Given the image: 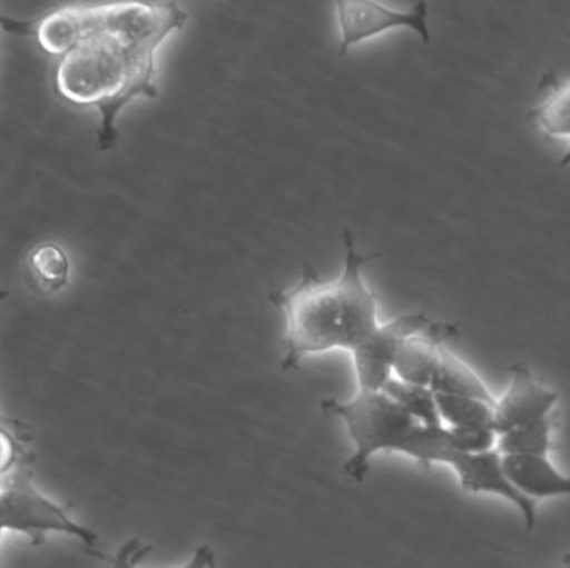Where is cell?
Masks as SVG:
<instances>
[{
	"label": "cell",
	"instance_id": "6da1fadb",
	"mask_svg": "<svg viewBox=\"0 0 570 568\" xmlns=\"http://www.w3.org/2000/svg\"><path fill=\"white\" fill-rule=\"evenodd\" d=\"M189 22L176 2L72 6L36 19L0 17L6 32L32 37L59 57L53 90L63 102L99 113L97 149L119 139L117 119L137 99L159 96L157 52Z\"/></svg>",
	"mask_w": 570,
	"mask_h": 568
},
{
	"label": "cell",
	"instance_id": "7a4b0ae2",
	"mask_svg": "<svg viewBox=\"0 0 570 568\" xmlns=\"http://www.w3.org/2000/svg\"><path fill=\"white\" fill-rule=\"evenodd\" d=\"M322 410L344 420L355 446L354 456L345 462L348 479L362 484L379 452H397L414 459L424 469L445 464L458 474L462 490L469 494H494L521 510L525 527L538 522V502L519 494L505 479L498 450L465 454L455 446L449 427H429L412 419L385 393H355L351 400L324 399Z\"/></svg>",
	"mask_w": 570,
	"mask_h": 568
},
{
	"label": "cell",
	"instance_id": "3957f363",
	"mask_svg": "<svg viewBox=\"0 0 570 568\" xmlns=\"http://www.w3.org/2000/svg\"><path fill=\"white\" fill-rule=\"evenodd\" d=\"M344 269L335 279H322L305 266L297 286L274 290L269 302L285 317L284 372L302 360L331 350L354 352L381 327L377 296L362 277V269L379 253H358L354 233L342 230Z\"/></svg>",
	"mask_w": 570,
	"mask_h": 568
},
{
	"label": "cell",
	"instance_id": "277c9868",
	"mask_svg": "<svg viewBox=\"0 0 570 568\" xmlns=\"http://www.w3.org/2000/svg\"><path fill=\"white\" fill-rule=\"evenodd\" d=\"M559 393L529 367H511V380L494 409L495 450L504 456H549Z\"/></svg>",
	"mask_w": 570,
	"mask_h": 568
},
{
	"label": "cell",
	"instance_id": "5b68a950",
	"mask_svg": "<svg viewBox=\"0 0 570 568\" xmlns=\"http://www.w3.org/2000/svg\"><path fill=\"white\" fill-rule=\"evenodd\" d=\"M0 530L26 536L33 546H42L49 536H66L97 559L107 556L97 549V534L77 522L66 507L50 499L33 482L32 462L20 464L6 477L0 490Z\"/></svg>",
	"mask_w": 570,
	"mask_h": 568
},
{
	"label": "cell",
	"instance_id": "8992f818",
	"mask_svg": "<svg viewBox=\"0 0 570 568\" xmlns=\"http://www.w3.org/2000/svg\"><path fill=\"white\" fill-rule=\"evenodd\" d=\"M338 30L341 42L338 53L345 56L352 47L371 37L381 36L387 30L409 29L421 37L422 42H431L429 30V6L425 2L415 3L411 9H389L377 2H337Z\"/></svg>",
	"mask_w": 570,
	"mask_h": 568
},
{
	"label": "cell",
	"instance_id": "52a82bcc",
	"mask_svg": "<svg viewBox=\"0 0 570 568\" xmlns=\"http://www.w3.org/2000/svg\"><path fill=\"white\" fill-rule=\"evenodd\" d=\"M432 322L424 313H405L397 319L381 323L377 330L352 352L357 393L382 392L394 373V360L399 347L412 333L425 329Z\"/></svg>",
	"mask_w": 570,
	"mask_h": 568
},
{
	"label": "cell",
	"instance_id": "ba28073f",
	"mask_svg": "<svg viewBox=\"0 0 570 568\" xmlns=\"http://www.w3.org/2000/svg\"><path fill=\"white\" fill-rule=\"evenodd\" d=\"M455 339H459L458 327L432 320L425 329L412 333L399 347L394 360L395 379L414 386H431L442 347Z\"/></svg>",
	"mask_w": 570,
	"mask_h": 568
},
{
	"label": "cell",
	"instance_id": "9c48e42d",
	"mask_svg": "<svg viewBox=\"0 0 570 568\" xmlns=\"http://www.w3.org/2000/svg\"><path fill=\"white\" fill-rule=\"evenodd\" d=\"M502 470L509 484L534 502L570 496V477L559 472L549 456H504Z\"/></svg>",
	"mask_w": 570,
	"mask_h": 568
},
{
	"label": "cell",
	"instance_id": "30bf717a",
	"mask_svg": "<svg viewBox=\"0 0 570 568\" xmlns=\"http://www.w3.org/2000/svg\"><path fill=\"white\" fill-rule=\"evenodd\" d=\"M429 389L441 396L471 397L484 400L491 406L498 403V399L492 396L481 377L464 360L452 353L448 346L442 347Z\"/></svg>",
	"mask_w": 570,
	"mask_h": 568
},
{
	"label": "cell",
	"instance_id": "8fae6325",
	"mask_svg": "<svg viewBox=\"0 0 570 568\" xmlns=\"http://www.w3.org/2000/svg\"><path fill=\"white\" fill-rule=\"evenodd\" d=\"M529 119L549 136L569 139V149L562 156L559 166H570V80L549 83V93L541 103L529 113Z\"/></svg>",
	"mask_w": 570,
	"mask_h": 568
},
{
	"label": "cell",
	"instance_id": "7c38bea8",
	"mask_svg": "<svg viewBox=\"0 0 570 568\" xmlns=\"http://www.w3.org/2000/svg\"><path fill=\"white\" fill-rule=\"evenodd\" d=\"M27 263L36 282L47 292H62L69 286V253L59 243L43 242L33 247Z\"/></svg>",
	"mask_w": 570,
	"mask_h": 568
},
{
	"label": "cell",
	"instance_id": "4fadbf2b",
	"mask_svg": "<svg viewBox=\"0 0 570 568\" xmlns=\"http://www.w3.org/2000/svg\"><path fill=\"white\" fill-rule=\"evenodd\" d=\"M435 402H438L439 416L445 427L494 430L495 406H491L484 400L435 393Z\"/></svg>",
	"mask_w": 570,
	"mask_h": 568
},
{
	"label": "cell",
	"instance_id": "5bb4252c",
	"mask_svg": "<svg viewBox=\"0 0 570 568\" xmlns=\"http://www.w3.org/2000/svg\"><path fill=\"white\" fill-rule=\"evenodd\" d=\"M382 393L389 397L392 402L397 403L404 412H407L412 419L429 427H442L441 416H439L435 393L429 387L414 386L405 383L402 380L392 377L385 383Z\"/></svg>",
	"mask_w": 570,
	"mask_h": 568
},
{
	"label": "cell",
	"instance_id": "9a60e30c",
	"mask_svg": "<svg viewBox=\"0 0 570 568\" xmlns=\"http://www.w3.org/2000/svg\"><path fill=\"white\" fill-rule=\"evenodd\" d=\"M153 550V546H146L139 539L124 544L116 556L107 557L106 562L110 568H142L140 560ZM177 568H216V554L209 546L197 547L189 560L183 567Z\"/></svg>",
	"mask_w": 570,
	"mask_h": 568
},
{
	"label": "cell",
	"instance_id": "2e32d148",
	"mask_svg": "<svg viewBox=\"0 0 570 568\" xmlns=\"http://www.w3.org/2000/svg\"><path fill=\"white\" fill-rule=\"evenodd\" d=\"M9 297V292L7 290L0 289V303L3 302V300ZM20 426V422H17V420L7 419V417L0 416V427H16Z\"/></svg>",
	"mask_w": 570,
	"mask_h": 568
},
{
	"label": "cell",
	"instance_id": "e0dca14e",
	"mask_svg": "<svg viewBox=\"0 0 570 568\" xmlns=\"http://www.w3.org/2000/svg\"><path fill=\"white\" fill-rule=\"evenodd\" d=\"M559 568H570V554L562 559L561 567Z\"/></svg>",
	"mask_w": 570,
	"mask_h": 568
},
{
	"label": "cell",
	"instance_id": "ac0fdd59",
	"mask_svg": "<svg viewBox=\"0 0 570 568\" xmlns=\"http://www.w3.org/2000/svg\"><path fill=\"white\" fill-rule=\"evenodd\" d=\"M3 532L0 530V542H2Z\"/></svg>",
	"mask_w": 570,
	"mask_h": 568
}]
</instances>
